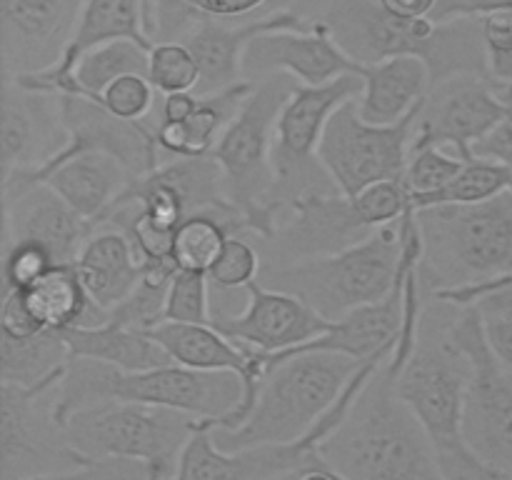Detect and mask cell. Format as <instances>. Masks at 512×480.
Returning <instances> with one entry per match:
<instances>
[{
  "label": "cell",
  "instance_id": "cell-52",
  "mask_svg": "<svg viewBox=\"0 0 512 480\" xmlns=\"http://www.w3.org/2000/svg\"><path fill=\"white\" fill-rule=\"evenodd\" d=\"M298 475H300V473H295V475H283V478H275V480H298Z\"/></svg>",
  "mask_w": 512,
  "mask_h": 480
},
{
  "label": "cell",
  "instance_id": "cell-40",
  "mask_svg": "<svg viewBox=\"0 0 512 480\" xmlns=\"http://www.w3.org/2000/svg\"><path fill=\"white\" fill-rule=\"evenodd\" d=\"M353 200L370 228H383V225L395 223V220H400L413 208V203H410V188L405 185V178L380 180V183L368 185Z\"/></svg>",
  "mask_w": 512,
  "mask_h": 480
},
{
  "label": "cell",
  "instance_id": "cell-49",
  "mask_svg": "<svg viewBox=\"0 0 512 480\" xmlns=\"http://www.w3.org/2000/svg\"><path fill=\"white\" fill-rule=\"evenodd\" d=\"M380 3L400 18H430L438 0H380Z\"/></svg>",
  "mask_w": 512,
  "mask_h": 480
},
{
  "label": "cell",
  "instance_id": "cell-27",
  "mask_svg": "<svg viewBox=\"0 0 512 480\" xmlns=\"http://www.w3.org/2000/svg\"><path fill=\"white\" fill-rule=\"evenodd\" d=\"M358 73L363 78L358 110L363 120L375 125H393L403 120L428 98L433 88L428 65L415 55L360 65Z\"/></svg>",
  "mask_w": 512,
  "mask_h": 480
},
{
  "label": "cell",
  "instance_id": "cell-23",
  "mask_svg": "<svg viewBox=\"0 0 512 480\" xmlns=\"http://www.w3.org/2000/svg\"><path fill=\"white\" fill-rule=\"evenodd\" d=\"M83 0H0L5 73H35L58 63Z\"/></svg>",
  "mask_w": 512,
  "mask_h": 480
},
{
  "label": "cell",
  "instance_id": "cell-48",
  "mask_svg": "<svg viewBox=\"0 0 512 480\" xmlns=\"http://www.w3.org/2000/svg\"><path fill=\"white\" fill-rule=\"evenodd\" d=\"M190 3L210 18H238V15L253 13L268 0H190Z\"/></svg>",
  "mask_w": 512,
  "mask_h": 480
},
{
  "label": "cell",
  "instance_id": "cell-6",
  "mask_svg": "<svg viewBox=\"0 0 512 480\" xmlns=\"http://www.w3.org/2000/svg\"><path fill=\"white\" fill-rule=\"evenodd\" d=\"M423 235L425 290L463 288L512 275V190L473 205L415 210Z\"/></svg>",
  "mask_w": 512,
  "mask_h": 480
},
{
  "label": "cell",
  "instance_id": "cell-37",
  "mask_svg": "<svg viewBox=\"0 0 512 480\" xmlns=\"http://www.w3.org/2000/svg\"><path fill=\"white\" fill-rule=\"evenodd\" d=\"M465 160L460 155L445 153L443 148L430 143L410 145L408 170H405V185L413 195L438 193L463 170Z\"/></svg>",
  "mask_w": 512,
  "mask_h": 480
},
{
  "label": "cell",
  "instance_id": "cell-20",
  "mask_svg": "<svg viewBox=\"0 0 512 480\" xmlns=\"http://www.w3.org/2000/svg\"><path fill=\"white\" fill-rule=\"evenodd\" d=\"M60 105H63V120L70 138L68 145L43 168L78 153L98 150V153L115 155L135 178H140L158 168L163 160L158 138H155V125L150 120H120L100 103L80 98V95H60Z\"/></svg>",
  "mask_w": 512,
  "mask_h": 480
},
{
  "label": "cell",
  "instance_id": "cell-3",
  "mask_svg": "<svg viewBox=\"0 0 512 480\" xmlns=\"http://www.w3.org/2000/svg\"><path fill=\"white\" fill-rule=\"evenodd\" d=\"M443 310V300H435V308L423 313L415 353L395 380L398 393L428 433L443 480H508L490 468L465 440L463 410L470 360L455 348L448 333L458 305L448 318Z\"/></svg>",
  "mask_w": 512,
  "mask_h": 480
},
{
  "label": "cell",
  "instance_id": "cell-13",
  "mask_svg": "<svg viewBox=\"0 0 512 480\" xmlns=\"http://www.w3.org/2000/svg\"><path fill=\"white\" fill-rule=\"evenodd\" d=\"M58 383L43 388L0 385L3 480H28L88 465L70 448L63 425L55 418Z\"/></svg>",
  "mask_w": 512,
  "mask_h": 480
},
{
  "label": "cell",
  "instance_id": "cell-15",
  "mask_svg": "<svg viewBox=\"0 0 512 480\" xmlns=\"http://www.w3.org/2000/svg\"><path fill=\"white\" fill-rule=\"evenodd\" d=\"M375 230L365 223L355 200L340 190H308L285 205L268 243L278 253L273 263H288L343 253Z\"/></svg>",
  "mask_w": 512,
  "mask_h": 480
},
{
  "label": "cell",
  "instance_id": "cell-21",
  "mask_svg": "<svg viewBox=\"0 0 512 480\" xmlns=\"http://www.w3.org/2000/svg\"><path fill=\"white\" fill-rule=\"evenodd\" d=\"M113 40H135L145 48H153L155 43L145 30L143 0H83L78 23L58 63L35 73H18L10 80L38 93L68 95L73 90V73L80 58L88 50Z\"/></svg>",
  "mask_w": 512,
  "mask_h": 480
},
{
  "label": "cell",
  "instance_id": "cell-32",
  "mask_svg": "<svg viewBox=\"0 0 512 480\" xmlns=\"http://www.w3.org/2000/svg\"><path fill=\"white\" fill-rule=\"evenodd\" d=\"M70 348L63 330L45 328L28 338L0 333V378L20 388H43L63 378Z\"/></svg>",
  "mask_w": 512,
  "mask_h": 480
},
{
  "label": "cell",
  "instance_id": "cell-28",
  "mask_svg": "<svg viewBox=\"0 0 512 480\" xmlns=\"http://www.w3.org/2000/svg\"><path fill=\"white\" fill-rule=\"evenodd\" d=\"M80 280L95 305L110 313L143 278V265L120 230L95 228L75 260Z\"/></svg>",
  "mask_w": 512,
  "mask_h": 480
},
{
  "label": "cell",
  "instance_id": "cell-33",
  "mask_svg": "<svg viewBox=\"0 0 512 480\" xmlns=\"http://www.w3.org/2000/svg\"><path fill=\"white\" fill-rule=\"evenodd\" d=\"M245 233L243 223L220 213H195L175 228L170 240V258L178 270L210 273L230 235Z\"/></svg>",
  "mask_w": 512,
  "mask_h": 480
},
{
  "label": "cell",
  "instance_id": "cell-47",
  "mask_svg": "<svg viewBox=\"0 0 512 480\" xmlns=\"http://www.w3.org/2000/svg\"><path fill=\"white\" fill-rule=\"evenodd\" d=\"M198 93L185 90V93H165L158 100V120L160 123H180L188 120L198 108Z\"/></svg>",
  "mask_w": 512,
  "mask_h": 480
},
{
  "label": "cell",
  "instance_id": "cell-14",
  "mask_svg": "<svg viewBox=\"0 0 512 480\" xmlns=\"http://www.w3.org/2000/svg\"><path fill=\"white\" fill-rule=\"evenodd\" d=\"M508 115L490 75H455L435 83L415 123L413 143L453 148L463 160H473V148Z\"/></svg>",
  "mask_w": 512,
  "mask_h": 480
},
{
  "label": "cell",
  "instance_id": "cell-12",
  "mask_svg": "<svg viewBox=\"0 0 512 480\" xmlns=\"http://www.w3.org/2000/svg\"><path fill=\"white\" fill-rule=\"evenodd\" d=\"M425 103V100H423ZM423 103L393 125L363 120L358 98L340 105L318 145V160L348 198L380 180H403Z\"/></svg>",
  "mask_w": 512,
  "mask_h": 480
},
{
  "label": "cell",
  "instance_id": "cell-35",
  "mask_svg": "<svg viewBox=\"0 0 512 480\" xmlns=\"http://www.w3.org/2000/svg\"><path fill=\"white\" fill-rule=\"evenodd\" d=\"M508 190H512V170L498 160L475 155L473 160H465L463 170L445 188L428 195L410 193V203L415 210L433 208V205H473Z\"/></svg>",
  "mask_w": 512,
  "mask_h": 480
},
{
  "label": "cell",
  "instance_id": "cell-2",
  "mask_svg": "<svg viewBox=\"0 0 512 480\" xmlns=\"http://www.w3.org/2000/svg\"><path fill=\"white\" fill-rule=\"evenodd\" d=\"M318 23L358 65L415 55L425 60L430 80L443 83L455 75H488V45L480 18H400L380 0H328Z\"/></svg>",
  "mask_w": 512,
  "mask_h": 480
},
{
  "label": "cell",
  "instance_id": "cell-11",
  "mask_svg": "<svg viewBox=\"0 0 512 480\" xmlns=\"http://www.w3.org/2000/svg\"><path fill=\"white\" fill-rule=\"evenodd\" d=\"M363 78L360 73H345L323 85H303L293 90L278 118L273 145V165L278 175L275 205L283 213L285 205L308 190H338L318 160V145L323 140L328 120L348 100L360 98Z\"/></svg>",
  "mask_w": 512,
  "mask_h": 480
},
{
  "label": "cell",
  "instance_id": "cell-53",
  "mask_svg": "<svg viewBox=\"0 0 512 480\" xmlns=\"http://www.w3.org/2000/svg\"><path fill=\"white\" fill-rule=\"evenodd\" d=\"M148 5H150V0H143V15L148 13Z\"/></svg>",
  "mask_w": 512,
  "mask_h": 480
},
{
  "label": "cell",
  "instance_id": "cell-54",
  "mask_svg": "<svg viewBox=\"0 0 512 480\" xmlns=\"http://www.w3.org/2000/svg\"><path fill=\"white\" fill-rule=\"evenodd\" d=\"M343 480H345V478H343Z\"/></svg>",
  "mask_w": 512,
  "mask_h": 480
},
{
  "label": "cell",
  "instance_id": "cell-45",
  "mask_svg": "<svg viewBox=\"0 0 512 480\" xmlns=\"http://www.w3.org/2000/svg\"><path fill=\"white\" fill-rule=\"evenodd\" d=\"M500 8H512V0H438L430 20L445 23L453 18H483Z\"/></svg>",
  "mask_w": 512,
  "mask_h": 480
},
{
  "label": "cell",
  "instance_id": "cell-7",
  "mask_svg": "<svg viewBox=\"0 0 512 480\" xmlns=\"http://www.w3.org/2000/svg\"><path fill=\"white\" fill-rule=\"evenodd\" d=\"M400 260L403 240L400 220H395L343 253L263 263L258 280L268 288L298 295L315 313L335 323L353 310L388 298L398 285Z\"/></svg>",
  "mask_w": 512,
  "mask_h": 480
},
{
  "label": "cell",
  "instance_id": "cell-5",
  "mask_svg": "<svg viewBox=\"0 0 512 480\" xmlns=\"http://www.w3.org/2000/svg\"><path fill=\"white\" fill-rule=\"evenodd\" d=\"M363 363L340 353H298L280 360L265 375L245 423L233 430H213L215 440L223 450L300 443L333 408Z\"/></svg>",
  "mask_w": 512,
  "mask_h": 480
},
{
  "label": "cell",
  "instance_id": "cell-25",
  "mask_svg": "<svg viewBox=\"0 0 512 480\" xmlns=\"http://www.w3.org/2000/svg\"><path fill=\"white\" fill-rule=\"evenodd\" d=\"M400 320H403V298H400L398 283L388 298L335 320L323 335L313 338L310 343L283 350V353H260V350H255V358H258L263 375H268L280 360L298 353H340L350 355V358L368 360L395 348Z\"/></svg>",
  "mask_w": 512,
  "mask_h": 480
},
{
  "label": "cell",
  "instance_id": "cell-46",
  "mask_svg": "<svg viewBox=\"0 0 512 480\" xmlns=\"http://www.w3.org/2000/svg\"><path fill=\"white\" fill-rule=\"evenodd\" d=\"M488 53H512V8H500L480 18Z\"/></svg>",
  "mask_w": 512,
  "mask_h": 480
},
{
  "label": "cell",
  "instance_id": "cell-9",
  "mask_svg": "<svg viewBox=\"0 0 512 480\" xmlns=\"http://www.w3.org/2000/svg\"><path fill=\"white\" fill-rule=\"evenodd\" d=\"M200 420L173 408L100 400L63 423L68 445L85 460L125 458L148 465L150 480H170Z\"/></svg>",
  "mask_w": 512,
  "mask_h": 480
},
{
  "label": "cell",
  "instance_id": "cell-39",
  "mask_svg": "<svg viewBox=\"0 0 512 480\" xmlns=\"http://www.w3.org/2000/svg\"><path fill=\"white\" fill-rule=\"evenodd\" d=\"M260 273H263V255H260V250L253 243H248L243 235H230L225 240L220 258L210 268L208 278L210 283L223 290H238L255 283Z\"/></svg>",
  "mask_w": 512,
  "mask_h": 480
},
{
  "label": "cell",
  "instance_id": "cell-10",
  "mask_svg": "<svg viewBox=\"0 0 512 480\" xmlns=\"http://www.w3.org/2000/svg\"><path fill=\"white\" fill-rule=\"evenodd\" d=\"M450 340L470 360L463 433L470 448L512 480V370L490 348L475 305H463L450 320Z\"/></svg>",
  "mask_w": 512,
  "mask_h": 480
},
{
  "label": "cell",
  "instance_id": "cell-16",
  "mask_svg": "<svg viewBox=\"0 0 512 480\" xmlns=\"http://www.w3.org/2000/svg\"><path fill=\"white\" fill-rule=\"evenodd\" d=\"M60 95L20 88L5 80L0 100V160L3 180L15 173H33L68 145Z\"/></svg>",
  "mask_w": 512,
  "mask_h": 480
},
{
  "label": "cell",
  "instance_id": "cell-1",
  "mask_svg": "<svg viewBox=\"0 0 512 480\" xmlns=\"http://www.w3.org/2000/svg\"><path fill=\"white\" fill-rule=\"evenodd\" d=\"M388 360L318 445L323 465L345 480H443L428 433L398 393Z\"/></svg>",
  "mask_w": 512,
  "mask_h": 480
},
{
  "label": "cell",
  "instance_id": "cell-24",
  "mask_svg": "<svg viewBox=\"0 0 512 480\" xmlns=\"http://www.w3.org/2000/svg\"><path fill=\"white\" fill-rule=\"evenodd\" d=\"M313 20L303 18L295 10H275L263 18L248 20L243 25H225L205 15L185 33L183 43L193 50L200 65V83L195 88L198 95L218 93L230 85L245 80L243 55L250 40L275 30H310Z\"/></svg>",
  "mask_w": 512,
  "mask_h": 480
},
{
  "label": "cell",
  "instance_id": "cell-34",
  "mask_svg": "<svg viewBox=\"0 0 512 480\" xmlns=\"http://www.w3.org/2000/svg\"><path fill=\"white\" fill-rule=\"evenodd\" d=\"M150 48L135 40H113L98 45L80 58L73 73V90L68 95H80L98 103L103 90L123 75H148Z\"/></svg>",
  "mask_w": 512,
  "mask_h": 480
},
{
  "label": "cell",
  "instance_id": "cell-4",
  "mask_svg": "<svg viewBox=\"0 0 512 480\" xmlns=\"http://www.w3.org/2000/svg\"><path fill=\"white\" fill-rule=\"evenodd\" d=\"M243 393V378L228 370H193L170 363L130 373L98 360L70 358L58 383L55 418L63 425L75 410L85 405L100 400H125L180 410L215 428L238 408Z\"/></svg>",
  "mask_w": 512,
  "mask_h": 480
},
{
  "label": "cell",
  "instance_id": "cell-38",
  "mask_svg": "<svg viewBox=\"0 0 512 480\" xmlns=\"http://www.w3.org/2000/svg\"><path fill=\"white\" fill-rule=\"evenodd\" d=\"M210 278L193 270H178L170 280L168 298H165V320L170 323L213 325L210 313Z\"/></svg>",
  "mask_w": 512,
  "mask_h": 480
},
{
  "label": "cell",
  "instance_id": "cell-43",
  "mask_svg": "<svg viewBox=\"0 0 512 480\" xmlns=\"http://www.w3.org/2000/svg\"><path fill=\"white\" fill-rule=\"evenodd\" d=\"M28 480H150L148 465L138 460L108 458L95 460V463L80 465L73 470H60V473L35 475Z\"/></svg>",
  "mask_w": 512,
  "mask_h": 480
},
{
  "label": "cell",
  "instance_id": "cell-42",
  "mask_svg": "<svg viewBox=\"0 0 512 480\" xmlns=\"http://www.w3.org/2000/svg\"><path fill=\"white\" fill-rule=\"evenodd\" d=\"M55 265L53 255L33 240L3 245V290H25Z\"/></svg>",
  "mask_w": 512,
  "mask_h": 480
},
{
  "label": "cell",
  "instance_id": "cell-29",
  "mask_svg": "<svg viewBox=\"0 0 512 480\" xmlns=\"http://www.w3.org/2000/svg\"><path fill=\"white\" fill-rule=\"evenodd\" d=\"M255 80H240L230 88L210 95H198V108L188 120L180 123H153L160 153L173 158H200L213 155L220 135L225 133L235 115L240 113L248 95L253 93Z\"/></svg>",
  "mask_w": 512,
  "mask_h": 480
},
{
  "label": "cell",
  "instance_id": "cell-30",
  "mask_svg": "<svg viewBox=\"0 0 512 480\" xmlns=\"http://www.w3.org/2000/svg\"><path fill=\"white\" fill-rule=\"evenodd\" d=\"M63 335L70 348V358L98 360V363L115 365L130 373L173 363L148 330L125 328L113 320H105L100 325H73V328H65Z\"/></svg>",
  "mask_w": 512,
  "mask_h": 480
},
{
  "label": "cell",
  "instance_id": "cell-18",
  "mask_svg": "<svg viewBox=\"0 0 512 480\" xmlns=\"http://www.w3.org/2000/svg\"><path fill=\"white\" fill-rule=\"evenodd\" d=\"M313 468H323L318 448L293 443L223 450L215 440L213 428L200 420L198 430L180 453L178 468L170 480H275Z\"/></svg>",
  "mask_w": 512,
  "mask_h": 480
},
{
  "label": "cell",
  "instance_id": "cell-19",
  "mask_svg": "<svg viewBox=\"0 0 512 480\" xmlns=\"http://www.w3.org/2000/svg\"><path fill=\"white\" fill-rule=\"evenodd\" d=\"M248 305L238 315H213V325L235 343L260 353H283L323 335L330 320L315 313L305 300L285 290L250 283Z\"/></svg>",
  "mask_w": 512,
  "mask_h": 480
},
{
  "label": "cell",
  "instance_id": "cell-50",
  "mask_svg": "<svg viewBox=\"0 0 512 480\" xmlns=\"http://www.w3.org/2000/svg\"><path fill=\"white\" fill-rule=\"evenodd\" d=\"M488 75L500 85H512V53H488Z\"/></svg>",
  "mask_w": 512,
  "mask_h": 480
},
{
  "label": "cell",
  "instance_id": "cell-31",
  "mask_svg": "<svg viewBox=\"0 0 512 480\" xmlns=\"http://www.w3.org/2000/svg\"><path fill=\"white\" fill-rule=\"evenodd\" d=\"M30 310L43 328L65 330L73 325H100L108 313L85 290L73 265H53L43 278L23 290Z\"/></svg>",
  "mask_w": 512,
  "mask_h": 480
},
{
  "label": "cell",
  "instance_id": "cell-51",
  "mask_svg": "<svg viewBox=\"0 0 512 480\" xmlns=\"http://www.w3.org/2000/svg\"><path fill=\"white\" fill-rule=\"evenodd\" d=\"M298 480H343L338 473H333L330 468H313V470H305V473L298 475Z\"/></svg>",
  "mask_w": 512,
  "mask_h": 480
},
{
  "label": "cell",
  "instance_id": "cell-17",
  "mask_svg": "<svg viewBox=\"0 0 512 480\" xmlns=\"http://www.w3.org/2000/svg\"><path fill=\"white\" fill-rule=\"evenodd\" d=\"M3 245L33 240L53 255L55 265H73L93 235V225L75 213L50 185L38 180H3Z\"/></svg>",
  "mask_w": 512,
  "mask_h": 480
},
{
  "label": "cell",
  "instance_id": "cell-41",
  "mask_svg": "<svg viewBox=\"0 0 512 480\" xmlns=\"http://www.w3.org/2000/svg\"><path fill=\"white\" fill-rule=\"evenodd\" d=\"M155 93L158 90L150 83L148 75L133 73L110 83L98 98V103L120 120H148L155 105Z\"/></svg>",
  "mask_w": 512,
  "mask_h": 480
},
{
  "label": "cell",
  "instance_id": "cell-36",
  "mask_svg": "<svg viewBox=\"0 0 512 480\" xmlns=\"http://www.w3.org/2000/svg\"><path fill=\"white\" fill-rule=\"evenodd\" d=\"M148 78L158 93H185L200 83V65L183 40H165L150 48Z\"/></svg>",
  "mask_w": 512,
  "mask_h": 480
},
{
  "label": "cell",
  "instance_id": "cell-22",
  "mask_svg": "<svg viewBox=\"0 0 512 480\" xmlns=\"http://www.w3.org/2000/svg\"><path fill=\"white\" fill-rule=\"evenodd\" d=\"M360 65L340 48L323 23L313 20L310 30H275L250 40L243 55L248 80L265 75H293L303 85H323L345 73H358Z\"/></svg>",
  "mask_w": 512,
  "mask_h": 480
},
{
  "label": "cell",
  "instance_id": "cell-44",
  "mask_svg": "<svg viewBox=\"0 0 512 480\" xmlns=\"http://www.w3.org/2000/svg\"><path fill=\"white\" fill-rule=\"evenodd\" d=\"M45 330L40 320L30 310L23 290H3V305H0V333L13 338H28V335Z\"/></svg>",
  "mask_w": 512,
  "mask_h": 480
},
{
  "label": "cell",
  "instance_id": "cell-8",
  "mask_svg": "<svg viewBox=\"0 0 512 480\" xmlns=\"http://www.w3.org/2000/svg\"><path fill=\"white\" fill-rule=\"evenodd\" d=\"M298 80L275 73L255 80L253 93L243 103L233 123L220 135L213 150L225 180L230 205L243 215L245 228L263 240L273 238L280 208L275 205L273 145L278 118L290 100Z\"/></svg>",
  "mask_w": 512,
  "mask_h": 480
},
{
  "label": "cell",
  "instance_id": "cell-26",
  "mask_svg": "<svg viewBox=\"0 0 512 480\" xmlns=\"http://www.w3.org/2000/svg\"><path fill=\"white\" fill-rule=\"evenodd\" d=\"M10 178L38 180V183L50 185L75 213L83 215L95 228L100 218L113 208L115 200L128 190L135 175L115 155L90 150V153H78L48 168L35 170V173H15Z\"/></svg>",
  "mask_w": 512,
  "mask_h": 480
}]
</instances>
